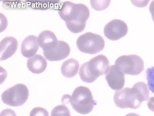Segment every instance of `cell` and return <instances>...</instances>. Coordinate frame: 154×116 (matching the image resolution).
Listing matches in <instances>:
<instances>
[{
  "label": "cell",
  "mask_w": 154,
  "mask_h": 116,
  "mask_svg": "<svg viewBox=\"0 0 154 116\" xmlns=\"http://www.w3.org/2000/svg\"><path fill=\"white\" fill-rule=\"evenodd\" d=\"M58 14L66 22L68 30L72 33L77 34L85 30L86 21L90 17V11L84 4L66 1L61 5Z\"/></svg>",
  "instance_id": "obj_1"
},
{
  "label": "cell",
  "mask_w": 154,
  "mask_h": 116,
  "mask_svg": "<svg viewBox=\"0 0 154 116\" xmlns=\"http://www.w3.org/2000/svg\"><path fill=\"white\" fill-rule=\"evenodd\" d=\"M149 97V92L147 84L142 82H137L131 88H125L116 91L114 93L115 105L120 108H139L143 102Z\"/></svg>",
  "instance_id": "obj_2"
},
{
  "label": "cell",
  "mask_w": 154,
  "mask_h": 116,
  "mask_svg": "<svg viewBox=\"0 0 154 116\" xmlns=\"http://www.w3.org/2000/svg\"><path fill=\"white\" fill-rule=\"evenodd\" d=\"M70 103L75 111L82 115L89 114L97 104L94 99L92 92L89 89L84 86H79L75 89L72 96H63L62 102Z\"/></svg>",
  "instance_id": "obj_3"
},
{
  "label": "cell",
  "mask_w": 154,
  "mask_h": 116,
  "mask_svg": "<svg viewBox=\"0 0 154 116\" xmlns=\"http://www.w3.org/2000/svg\"><path fill=\"white\" fill-rule=\"evenodd\" d=\"M109 68L107 58L103 55H99L82 65L79 76L83 82L91 83L95 82L100 76L107 73Z\"/></svg>",
  "instance_id": "obj_4"
},
{
  "label": "cell",
  "mask_w": 154,
  "mask_h": 116,
  "mask_svg": "<svg viewBox=\"0 0 154 116\" xmlns=\"http://www.w3.org/2000/svg\"><path fill=\"white\" fill-rule=\"evenodd\" d=\"M76 45L79 50L82 53L95 54L103 50L105 41L100 35L87 32L77 39Z\"/></svg>",
  "instance_id": "obj_5"
},
{
  "label": "cell",
  "mask_w": 154,
  "mask_h": 116,
  "mask_svg": "<svg viewBox=\"0 0 154 116\" xmlns=\"http://www.w3.org/2000/svg\"><path fill=\"white\" fill-rule=\"evenodd\" d=\"M29 91L23 84H16L2 93V99L5 104L12 107H20L28 100Z\"/></svg>",
  "instance_id": "obj_6"
},
{
  "label": "cell",
  "mask_w": 154,
  "mask_h": 116,
  "mask_svg": "<svg viewBox=\"0 0 154 116\" xmlns=\"http://www.w3.org/2000/svg\"><path fill=\"white\" fill-rule=\"evenodd\" d=\"M122 72L127 75L136 76L143 72L144 63L142 58L136 55H123L115 61Z\"/></svg>",
  "instance_id": "obj_7"
},
{
  "label": "cell",
  "mask_w": 154,
  "mask_h": 116,
  "mask_svg": "<svg viewBox=\"0 0 154 116\" xmlns=\"http://www.w3.org/2000/svg\"><path fill=\"white\" fill-rule=\"evenodd\" d=\"M128 32L127 25L119 19H114L109 21L104 28V34L109 40H119L124 37Z\"/></svg>",
  "instance_id": "obj_8"
},
{
  "label": "cell",
  "mask_w": 154,
  "mask_h": 116,
  "mask_svg": "<svg viewBox=\"0 0 154 116\" xmlns=\"http://www.w3.org/2000/svg\"><path fill=\"white\" fill-rule=\"evenodd\" d=\"M105 79L109 87L113 90L122 89L125 84L124 74L116 64L110 66L109 72L106 74Z\"/></svg>",
  "instance_id": "obj_9"
},
{
  "label": "cell",
  "mask_w": 154,
  "mask_h": 116,
  "mask_svg": "<svg viewBox=\"0 0 154 116\" xmlns=\"http://www.w3.org/2000/svg\"><path fill=\"white\" fill-rule=\"evenodd\" d=\"M69 45L65 41L59 40L54 49L49 51H43L46 59L51 61H60L68 57L70 53Z\"/></svg>",
  "instance_id": "obj_10"
},
{
  "label": "cell",
  "mask_w": 154,
  "mask_h": 116,
  "mask_svg": "<svg viewBox=\"0 0 154 116\" xmlns=\"http://www.w3.org/2000/svg\"><path fill=\"white\" fill-rule=\"evenodd\" d=\"M18 47V42L13 37H6L0 43L1 60H5L10 58L15 53Z\"/></svg>",
  "instance_id": "obj_11"
},
{
  "label": "cell",
  "mask_w": 154,
  "mask_h": 116,
  "mask_svg": "<svg viewBox=\"0 0 154 116\" xmlns=\"http://www.w3.org/2000/svg\"><path fill=\"white\" fill-rule=\"evenodd\" d=\"M38 44L43 51H49L54 49L58 44V40L52 31L45 30L39 34L38 38Z\"/></svg>",
  "instance_id": "obj_12"
},
{
  "label": "cell",
  "mask_w": 154,
  "mask_h": 116,
  "mask_svg": "<svg viewBox=\"0 0 154 116\" xmlns=\"http://www.w3.org/2000/svg\"><path fill=\"white\" fill-rule=\"evenodd\" d=\"M39 49L38 38L35 35H30L23 40L21 44V53L25 58L35 56Z\"/></svg>",
  "instance_id": "obj_13"
},
{
  "label": "cell",
  "mask_w": 154,
  "mask_h": 116,
  "mask_svg": "<svg viewBox=\"0 0 154 116\" xmlns=\"http://www.w3.org/2000/svg\"><path fill=\"white\" fill-rule=\"evenodd\" d=\"M47 60L42 55H35L27 60V65L28 69L33 73L38 74L42 73L47 68Z\"/></svg>",
  "instance_id": "obj_14"
},
{
  "label": "cell",
  "mask_w": 154,
  "mask_h": 116,
  "mask_svg": "<svg viewBox=\"0 0 154 116\" xmlns=\"http://www.w3.org/2000/svg\"><path fill=\"white\" fill-rule=\"evenodd\" d=\"M79 64L74 59H69L63 63L61 68L62 75L67 78L75 77L78 73Z\"/></svg>",
  "instance_id": "obj_15"
},
{
  "label": "cell",
  "mask_w": 154,
  "mask_h": 116,
  "mask_svg": "<svg viewBox=\"0 0 154 116\" xmlns=\"http://www.w3.org/2000/svg\"><path fill=\"white\" fill-rule=\"evenodd\" d=\"M51 116H71L68 108L65 105L56 106L51 112Z\"/></svg>",
  "instance_id": "obj_16"
},
{
  "label": "cell",
  "mask_w": 154,
  "mask_h": 116,
  "mask_svg": "<svg viewBox=\"0 0 154 116\" xmlns=\"http://www.w3.org/2000/svg\"><path fill=\"white\" fill-rule=\"evenodd\" d=\"M146 78L149 89L154 94V66L146 69Z\"/></svg>",
  "instance_id": "obj_17"
},
{
  "label": "cell",
  "mask_w": 154,
  "mask_h": 116,
  "mask_svg": "<svg viewBox=\"0 0 154 116\" xmlns=\"http://www.w3.org/2000/svg\"><path fill=\"white\" fill-rule=\"evenodd\" d=\"M92 7L96 11L103 10L108 7L109 1H91Z\"/></svg>",
  "instance_id": "obj_18"
},
{
  "label": "cell",
  "mask_w": 154,
  "mask_h": 116,
  "mask_svg": "<svg viewBox=\"0 0 154 116\" xmlns=\"http://www.w3.org/2000/svg\"><path fill=\"white\" fill-rule=\"evenodd\" d=\"M29 116H49V113L44 108L36 107L30 111Z\"/></svg>",
  "instance_id": "obj_19"
},
{
  "label": "cell",
  "mask_w": 154,
  "mask_h": 116,
  "mask_svg": "<svg viewBox=\"0 0 154 116\" xmlns=\"http://www.w3.org/2000/svg\"><path fill=\"white\" fill-rule=\"evenodd\" d=\"M0 116H17V115L14 111L10 108H6L2 111Z\"/></svg>",
  "instance_id": "obj_20"
},
{
  "label": "cell",
  "mask_w": 154,
  "mask_h": 116,
  "mask_svg": "<svg viewBox=\"0 0 154 116\" xmlns=\"http://www.w3.org/2000/svg\"><path fill=\"white\" fill-rule=\"evenodd\" d=\"M147 107L149 109L154 112V97L150 98L147 102Z\"/></svg>",
  "instance_id": "obj_21"
},
{
  "label": "cell",
  "mask_w": 154,
  "mask_h": 116,
  "mask_svg": "<svg viewBox=\"0 0 154 116\" xmlns=\"http://www.w3.org/2000/svg\"><path fill=\"white\" fill-rule=\"evenodd\" d=\"M149 10L152 16V19L154 22V1H152L151 3Z\"/></svg>",
  "instance_id": "obj_22"
},
{
  "label": "cell",
  "mask_w": 154,
  "mask_h": 116,
  "mask_svg": "<svg viewBox=\"0 0 154 116\" xmlns=\"http://www.w3.org/2000/svg\"><path fill=\"white\" fill-rule=\"evenodd\" d=\"M125 116H140L139 114H136V113H128L127 115H126Z\"/></svg>",
  "instance_id": "obj_23"
}]
</instances>
